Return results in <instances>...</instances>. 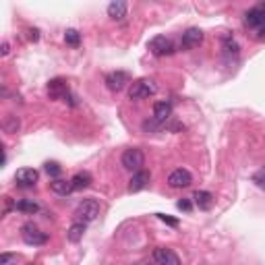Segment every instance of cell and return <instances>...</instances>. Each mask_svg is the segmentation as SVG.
<instances>
[{
  "mask_svg": "<svg viewBox=\"0 0 265 265\" xmlns=\"http://www.w3.org/2000/svg\"><path fill=\"white\" fill-rule=\"evenodd\" d=\"M244 27L253 38L257 40H265V9L263 7H255L251 11H246L244 15Z\"/></svg>",
  "mask_w": 265,
  "mask_h": 265,
  "instance_id": "obj_1",
  "label": "cell"
},
{
  "mask_svg": "<svg viewBox=\"0 0 265 265\" xmlns=\"http://www.w3.org/2000/svg\"><path fill=\"white\" fill-rule=\"evenodd\" d=\"M157 92V85L153 79H137L129 87V100H145Z\"/></svg>",
  "mask_w": 265,
  "mask_h": 265,
  "instance_id": "obj_2",
  "label": "cell"
},
{
  "mask_svg": "<svg viewBox=\"0 0 265 265\" xmlns=\"http://www.w3.org/2000/svg\"><path fill=\"white\" fill-rule=\"evenodd\" d=\"M100 216V201L98 199H83L77 209H75V218L83 224H90Z\"/></svg>",
  "mask_w": 265,
  "mask_h": 265,
  "instance_id": "obj_3",
  "label": "cell"
},
{
  "mask_svg": "<svg viewBox=\"0 0 265 265\" xmlns=\"http://www.w3.org/2000/svg\"><path fill=\"white\" fill-rule=\"evenodd\" d=\"M120 164H122V168H127L131 172H139V170H143V166H145V155H143L141 149L131 147V149H127L125 153H122Z\"/></svg>",
  "mask_w": 265,
  "mask_h": 265,
  "instance_id": "obj_4",
  "label": "cell"
},
{
  "mask_svg": "<svg viewBox=\"0 0 265 265\" xmlns=\"http://www.w3.org/2000/svg\"><path fill=\"white\" fill-rule=\"evenodd\" d=\"M21 236H23V240H25L27 244H31V246H42V244L48 242V234L42 232L33 222H27V224L21 226Z\"/></svg>",
  "mask_w": 265,
  "mask_h": 265,
  "instance_id": "obj_5",
  "label": "cell"
},
{
  "mask_svg": "<svg viewBox=\"0 0 265 265\" xmlns=\"http://www.w3.org/2000/svg\"><path fill=\"white\" fill-rule=\"evenodd\" d=\"M104 81H106V87H108L110 92H122L131 83V75L127 70H112V73L106 75Z\"/></svg>",
  "mask_w": 265,
  "mask_h": 265,
  "instance_id": "obj_6",
  "label": "cell"
},
{
  "mask_svg": "<svg viewBox=\"0 0 265 265\" xmlns=\"http://www.w3.org/2000/svg\"><path fill=\"white\" fill-rule=\"evenodd\" d=\"M149 50H151V54L153 56H170L174 54V44L170 38H166V35H157V38H153L149 44Z\"/></svg>",
  "mask_w": 265,
  "mask_h": 265,
  "instance_id": "obj_7",
  "label": "cell"
},
{
  "mask_svg": "<svg viewBox=\"0 0 265 265\" xmlns=\"http://www.w3.org/2000/svg\"><path fill=\"white\" fill-rule=\"evenodd\" d=\"M48 98L50 100H66L68 98V85H66V79L62 77H56L48 83Z\"/></svg>",
  "mask_w": 265,
  "mask_h": 265,
  "instance_id": "obj_8",
  "label": "cell"
},
{
  "mask_svg": "<svg viewBox=\"0 0 265 265\" xmlns=\"http://www.w3.org/2000/svg\"><path fill=\"white\" fill-rule=\"evenodd\" d=\"M191 183H193V176H191V172L185 170V168H176V170L170 172V176H168V185H170L172 189H187Z\"/></svg>",
  "mask_w": 265,
  "mask_h": 265,
  "instance_id": "obj_9",
  "label": "cell"
},
{
  "mask_svg": "<svg viewBox=\"0 0 265 265\" xmlns=\"http://www.w3.org/2000/svg\"><path fill=\"white\" fill-rule=\"evenodd\" d=\"M153 263L155 265H181V259L172 249H166V246H157L153 251Z\"/></svg>",
  "mask_w": 265,
  "mask_h": 265,
  "instance_id": "obj_10",
  "label": "cell"
},
{
  "mask_svg": "<svg viewBox=\"0 0 265 265\" xmlns=\"http://www.w3.org/2000/svg\"><path fill=\"white\" fill-rule=\"evenodd\" d=\"M203 42V31L199 27H191L183 33V40H181V48L183 50H193V48H197L201 46Z\"/></svg>",
  "mask_w": 265,
  "mask_h": 265,
  "instance_id": "obj_11",
  "label": "cell"
},
{
  "mask_svg": "<svg viewBox=\"0 0 265 265\" xmlns=\"http://www.w3.org/2000/svg\"><path fill=\"white\" fill-rule=\"evenodd\" d=\"M38 179H40V172L35 170V168H21V170H17V174H15V181H17V185L19 187H33L35 183H38Z\"/></svg>",
  "mask_w": 265,
  "mask_h": 265,
  "instance_id": "obj_12",
  "label": "cell"
},
{
  "mask_svg": "<svg viewBox=\"0 0 265 265\" xmlns=\"http://www.w3.org/2000/svg\"><path fill=\"white\" fill-rule=\"evenodd\" d=\"M151 181V174L147 170H139V172H133L131 181H129V193H137V191H143Z\"/></svg>",
  "mask_w": 265,
  "mask_h": 265,
  "instance_id": "obj_13",
  "label": "cell"
},
{
  "mask_svg": "<svg viewBox=\"0 0 265 265\" xmlns=\"http://www.w3.org/2000/svg\"><path fill=\"white\" fill-rule=\"evenodd\" d=\"M172 116V104L170 102H155L153 104V120L164 125L166 120H170Z\"/></svg>",
  "mask_w": 265,
  "mask_h": 265,
  "instance_id": "obj_14",
  "label": "cell"
},
{
  "mask_svg": "<svg viewBox=\"0 0 265 265\" xmlns=\"http://www.w3.org/2000/svg\"><path fill=\"white\" fill-rule=\"evenodd\" d=\"M127 11H129V7H127V3H122V0H116V3L108 5V15H110V19H114V21H122V19H125Z\"/></svg>",
  "mask_w": 265,
  "mask_h": 265,
  "instance_id": "obj_15",
  "label": "cell"
},
{
  "mask_svg": "<svg viewBox=\"0 0 265 265\" xmlns=\"http://www.w3.org/2000/svg\"><path fill=\"white\" fill-rule=\"evenodd\" d=\"M70 183H73V191H83L87 187H92L94 179H92L90 172H77L73 179H70Z\"/></svg>",
  "mask_w": 265,
  "mask_h": 265,
  "instance_id": "obj_16",
  "label": "cell"
},
{
  "mask_svg": "<svg viewBox=\"0 0 265 265\" xmlns=\"http://www.w3.org/2000/svg\"><path fill=\"white\" fill-rule=\"evenodd\" d=\"M193 199H195L197 207L203 209V211H207V209L214 207V195H211V193H207V191H197Z\"/></svg>",
  "mask_w": 265,
  "mask_h": 265,
  "instance_id": "obj_17",
  "label": "cell"
},
{
  "mask_svg": "<svg viewBox=\"0 0 265 265\" xmlns=\"http://www.w3.org/2000/svg\"><path fill=\"white\" fill-rule=\"evenodd\" d=\"M15 209L21 211V214H27V216H33L40 211V205L35 203L33 199H21L19 203H15Z\"/></svg>",
  "mask_w": 265,
  "mask_h": 265,
  "instance_id": "obj_18",
  "label": "cell"
},
{
  "mask_svg": "<svg viewBox=\"0 0 265 265\" xmlns=\"http://www.w3.org/2000/svg\"><path fill=\"white\" fill-rule=\"evenodd\" d=\"M83 234H85V224L83 222H77L68 228V232H66V238L68 242H81L83 240Z\"/></svg>",
  "mask_w": 265,
  "mask_h": 265,
  "instance_id": "obj_19",
  "label": "cell"
},
{
  "mask_svg": "<svg viewBox=\"0 0 265 265\" xmlns=\"http://www.w3.org/2000/svg\"><path fill=\"white\" fill-rule=\"evenodd\" d=\"M50 189L56 193V195H68L70 191H73V183L70 181H62V179H56L50 183Z\"/></svg>",
  "mask_w": 265,
  "mask_h": 265,
  "instance_id": "obj_20",
  "label": "cell"
},
{
  "mask_svg": "<svg viewBox=\"0 0 265 265\" xmlns=\"http://www.w3.org/2000/svg\"><path fill=\"white\" fill-rule=\"evenodd\" d=\"M64 42H66L70 48H79V44H81V33H79L77 29H66Z\"/></svg>",
  "mask_w": 265,
  "mask_h": 265,
  "instance_id": "obj_21",
  "label": "cell"
},
{
  "mask_svg": "<svg viewBox=\"0 0 265 265\" xmlns=\"http://www.w3.org/2000/svg\"><path fill=\"white\" fill-rule=\"evenodd\" d=\"M3 127H5V131L7 133H17L19 131V118H17L15 114H7V118H5V122H3Z\"/></svg>",
  "mask_w": 265,
  "mask_h": 265,
  "instance_id": "obj_22",
  "label": "cell"
},
{
  "mask_svg": "<svg viewBox=\"0 0 265 265\" xmlns=\"http://www.w3.org/2000/svg\"><path fill=\"white\" fill-rule=\"evenodd\" d=\"M222 42H224V52H226V54H238V44L230 38V35H224V38H222Z\"/></svg>",
  "mask_w": 265,
  "mask_h": 265,
  "instance_id": "obj_23",
  "label": "cell"
},
{
  "mask_svg": "<svg viewBox=\"0 0 265 265\" xmlns=\"http://www.w3.org/2000/svg\"><path fill=\"white\" fill-rule=\"evenodd\" d=\"M46 172H48V174L52 176V179L56 181L58 176H60V172H62V168H60V166H58L56 162H48V164H46Z\"/></svg>",
  "mask_w": 265,
  "mask_h": 265,
  "instance_id": "obj_24",
  "label": "cell"
},
{
  "mask_svg": "<svg viewBox=\"0 0 265 265\" xmlns=\"http://www.w3.org/2000/svg\"><path fill=\"white\" fill-rule=\"evenodd\" d=\"M253 183H255L259 189H263V191H265V166L253 174Z\"/></svg>",
  "mask_w": 265,
  "mask_h": 265,
  "instance_id": "obj_25",
  "label": "cell"
},
{
  "mask_svg": "<svg viewBox=\"0 0 265 265\" xmlns=\"http://www.w3.org/2000/svg\"><path fill=\"white\" fill-rule=\"evenodd\" d=\"M17 263V255L15 253H3L0 255V265H15Z\"/></svg>",
  "mask_w": 265,
  "mask_h": 265,
  "instance_id": "obj_26",
  "label": "cell"
},
{
  "mask_svg": "<svg viewBox=\"0 0 265 265\" xmlns=\"http://www.w3.org/2000/svg\"><path fill=\"white\" fill-rule=\"evenodd\" d=\"M176 207H179L181 211H187V214H189V211L193 209V203H191L189 199H181L179 203H176Z\"/></svg>",
  "mask_w": 265,
  "mask_h": 265,
  "instance_id": "obj_27",
  "label": "cell"
},
{
  "mask_svg": "<svg viewBox=\"0 0 265 265\" xmlns=\"http://www.w3.org/2000/svg\"><path fill=\"white\" fill-rule=\"evenodd\" d=\"M157 218H160L162 222H166L168 226H174V228L179 226V220H176V218H170V216H164V214H157Z\"/></svg>",
  "mask_w": 265,
  "mask_h": 265,
  "instance_id": "obj_28",
  "label": "cell"
},
{
  "mask_svg": "<svg viewBox=\"0 0 265 265\" xmlns=\"http://www.w3.org/2000/svg\"><path fill=\"white\" fill-rule=\"evenodd\" d=\"M29 40L31 42H38L40 40V31L38 29H29Z\"/></svg>",
  "mask_w": 265,
  "mask_h": 265,
  "instance_id": "obj_29",
  "label": "cell"
},
{
  "mask_svg": "<svg viewBox=\"0 0 265 265\" xmlns=\"http://www.w3.org/2000/svg\"><path fill=\"white\" fill-rule=\"evenodd\" d=\"M9 52H11V46H9V42H3V50H0V54H3V56H7Z\"/></svg>",
  "mask_w": 265,
  "mask_h": 265,
  "instance_id": "obj_30",
  "label": "cell"
},
{
  "mask_svg": "<svg viewBox=\"0 0 265 265\" xmlns=\"http://www.w3.org/2000/svg\"><path fill=\"white\" fill-rule=\"evenodd\" d=\"M139 265H155V263H149V261H143V263H139Z\"/></svg>",
  "mask_w": 265,
  "mask_h": 265,
  "instance_id": "obj_31",
  "label": "cell"
},
{
  "mask_svg": "<svg viewBox=\"0 0 265 265\" xmlns=\"http://www.w3.org/2000/svg\"><path fill=\"white\" fill-rule=\"evenodd\" d=\"M29 265H33V263H29Z\"/></svg>",
  "mask_w": 265,
  "mask_h": 265,
  "instance_id": "obj_32",
  "label": "cell"
}]
</instances>
